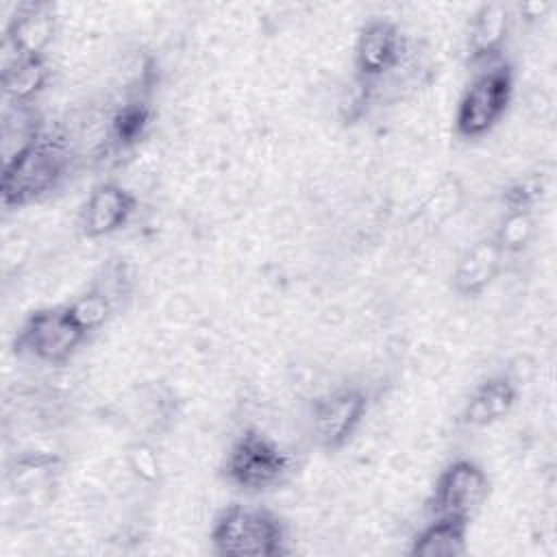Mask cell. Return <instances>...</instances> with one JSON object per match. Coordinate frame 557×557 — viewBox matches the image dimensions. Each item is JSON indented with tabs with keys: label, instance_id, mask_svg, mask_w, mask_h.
Segmentation results:
<instances>
[{
	"label": "cell",
	"instance_id": "9c48e42d",
	"mask_svg": "<svg viewBox=\"0 0 557 557\" xmlns=\"http://www.w3.org/2000/svg\"><path fill=\"white\" fill-rule=\"evenodd\" d=\"M409 48V39L394 20L372 17L357 30L352 46V76L374 89L396 72Z\"/></svg>",
	"mask_w": 557,
	"mask_h": 557
},
{
	"label": "cell",
	"instance_id": "8992f818",
	"mask_svg": "<svg viewBox=\"0 0 557 557\" xmlns=\"http://www.w3.org/2000/svg\"><path fill=\"white\" fill-rule=\"evenodd\" d=\"M370 396L359 385H339L318 396L309 409V435L324 453L342 450L359 431Z\"/></svg>",
	"mask_w": 557,
	"mask_h": 557
},
{
	"label": "cell",
	"instance_id": "ba28073f",
	"mask_svg": "<svg viewBox=\"0 0 557 557\" xmlns=\"http://www.w3.org/2000/svg\"><path fill=\"white\" fill-rule=\"evenodd\" d=\"M131 296V274L122 259L104 261L91 281L67 300V311L76 324L91 337L102 331L126 305Z\"/></svg>",
	"mask_w": 557,
	"mask_h": 557
},
{
	"label": "cell",
	"instance_id": "7c38bea8",
	"mask_svg": "<svg viewBox=\"0 0 557 557\" xmlns=\"http://www.w3.org/2000/svg\"><path fill=\"white\" fill-rule=\"evenodd\" d=\"M511 24L513 13L505 2H483L474 9L466 26V59L470 70L505 59Z\"/></svg>",
	"mask_w": 557,
	"mask_h": 557
},
{
	"label": "cell",
	"instance_id": "9a60e30c",
	"mask_svg": "<svg viewBox=\"0 0 557 557\" xmlns=\"http://www.w3.org/2000/svg\"><path fill=\"white\" fill-rule=\"evenodd\" d=\"M518 403V381L507 372L485 376L474 385L459 411V424L466 429H487L511 413Z\"/></svg>",
	"mask_w": 557,
	"mask_h": 557
},
{
	"label": "cell",
	"instance_id": "8fae6325",
	"mask_svg": "<svg viewBox=\"0 0 557 557\" xmlns=\"http://www.w3.org/2000/svg\"><path fill=\"white\" fill-rule=\"evenodd\" d=\"M137 213V196L117 181H100L83 200L76 226L87 239H102L120 233Z\"/></svg>",
	"mask_w": 557,
	"mask_h": 557
},
{
	"label": "cell",
	"instance_id": "44dd1931",
	"mask_svg": "<svg viewBox=\"0 0 557 557\" xmlns=\"http://www.w3.org/2000/svg\"><path fill=\"white\" fill-rule=\"evenodd\" d=\"M124 461L131 476L139 485L157 487L161 483V476H163L161 457H159V450L148 440H135L133 444H128L124 453Z\"/></svg>",
	"mask_w": 557,
	"mask_h": 557
},
{
	"label": "cell",
	"instance_id": "30bf717a",
	"mask_svg": "<svg viewBox=\"0 0 557 557\" xmlns=\"http://www.w3.org/2000/svg\"><path fill=\"white\" fill-rule=\"evenodd\" d=\"M57 35V13L50 2H17L2 33L0 70L20 59H48Z\"/></svg>",
	"mask_w": 557,
	"mask_h": 557
},
{
	"label": "cell",
	"instance_id": "4fadbf2b",
	"mask_svg": "<svg viewBox=\"0 0 557 557\" xmlns=\"http://www.w3.org/2000/svg\"><path fill=\"white\" fill-rule=\"evenodd\" d=\"M505 252L492 235L468 244L457 257L450 272V287L461 298H476L485 294L505 268Z\"/></svg>",
	"mask_w": 557,
	"mask_h": 557
},
{
	"label": "cell",
	"instance_id": "2e32d148",
	"mask_svg": "<svg viewBox=\"0 0 557 557\" xmlns=\"http://www.w3.org/2000/svg\"><path fill=\"white\" fill-rule=\"evenodd\" d=\"M152 124V104L148 91H126L120 102L109 107V141L111 154L135 148Z\"/></svg>",
	"mask_w": 557,
	"mask_h": 557
},
{
	"label": "cell",
	"instance_id": "e0dca14e",
	"mask_svg": "<svg viewBox=\"0 0 557 557\" xmlns=\"http://www.w3.org/2000/svg\"><path fill=\"white\" fill-rule=\"evenodd\" d=\"M470 522L444 516H429L409 540L411 557H461L468 553Z\"/></svg>",
	"mask_w": 557,
	"mask_h": 557
},
{
	"label": "cell",
	"instance_id": "6da1fadb",
	"mask_svg": "<svg viewBox=\"0 0 557 557\" xmlns=\"http://www.w3.org/2000/svg\"><path fill=\"white\" fill-rule=\"evenodd\" d=\"M74 159L59 128H46L41 139L15 161L2 165L0 202L4 209H24L52 196L70 176Z\"/></svg>",
	"mask_w": 557,
	"mask_h": 557
},
{
	"label": "cell",
	"instance_id": "52a82bcc",
	"mask_svg": "<svg viewBox=\"0 0 557 557\" xmlns=\"http://www.w3.org/2000/svg\"><path fill=\"white\" fill-rule=\"evenodd\" d=\"M490 498V476L481 463L468 457L448 461L426 498L429 516L472 522Z\"/></svg>",
	"mask_w": 557,
	"mask_h": 557
},
{
	"label": "cell",
	"instance_id": "7a4b0ae2",
	"mask_svg": "<svg viewBox=\"0 0 557 557\" xmlns=\"http://www.w3.org/2000/svg\"><path fill=\"white\" fill-rule=\"evenodd\" d=\"M294 472V453L257 426L237 431L220 463L222 479L244 494L272 492L287 483Z\"/></svg>",
	"mask_w": 557,
	"mask_h": 557
},
{
	"label": "cell",
	"instance_id": "277c9868",
	"mask_svg": "<svg viewBox=\"0 0 557 557\" xmlns=\"http://www.w3.org/2000/svg\"><path fill=\"white\" fill-rule=\"evenodd\" d=\"M513 85V65L507 57L472 67L455 107V135L468 141L490 135L511 107Z\"/></svg>",
	"mask_w": 557,
	"mask_h": 557
},
{
	"label": "cell",
	"instance_id": "ac0fdd59",
	"mask_svg": "<svg viewBox=\"0 0 557 557\" xmlns=\"http://www.w3.org/2000/svg\"><path fill=\"white\" fill-rule=\"evenodd\" d=\"M46 128L48 126L37 104H4L0 124L2 165L15 161L28 148H33L41 139Z\"/></svg>",
	"mask_w": 557,
	"mask_h": 557
},
{
	"label": "cell",
	"instance_id": "ffe728a7",
	"mask_svg": "<svg viewBox=\"0 0 557 557\" xmlns=\"http://www.w3.org/2000/svg\"><path fill=\"white\" fill-rule=\"evenodd\" d=\"M505 257L520 255L529 248V244L535 237V218L533 209H518V207H505V213L498 222L496 233H492Z\"/></svg>",
	"mask_w": 557,
	"mask_h": 557
},
{
	"label": "cell",
	"instance_id": "d6986e66",
	"mask_svg": "<svg viewBox=\"0 0 557 557\" xmlns=\"http://www.w3.org/2000/svg\"><path fill=\"white\" fill-rule=\"evenodd\" d=\"M48 59H20L0 70L2 104H37L50 83Z\"/></svg>",
	"mask_w": 557,
	"mask_h": 557
},
{
	"label": "cell",
	"instance_id": "5b68a950",
	"mask_svg": "<svg viewBox=\"0 0 557 557\" xmlns=\"http://www.w3.org/2000/svg\"><path fill=\"white\" fill-rule=\"evenodd\" d=\"M87 333L76 324L67 305L39 307L20 322L11 348L22 361L48 368L67 366L87 344Z\"/></svg>",
	"mask_w": 557,
	"mask_h": 557
},
{
	"label": "cell",
	"instance_id": "5bb4252c",
	"mask_svg": "<svg viewBox=\"0 0 557 557\" xmlns=\"http://www.w3.org/2000/svg\"><path fill=\"white\" fill-rule=\"evenodd\" d=\"M63 472L59 455L48 450H20L7 459L4 483L15 498L41 503L57 487Z\"/></svg>",
	"mask_w": 557,
	"mask_h": 557
},
{
	"label": "cell",
	"instance_id": "3957f363",
	"mask_svg": "<svg viewBox=\"0 0 557 557\" xmlns=\"http://www.w3.org/2000/svg\"><path fill=\"white\" fill-rule=\"evenodd\" d=\"M211 548L220 557H281L289 553L285 520L263 505L233 503L211 524Z\"/></svg>",
	"mask_w": 557,
	"mask_h": 557
}]
</instances>
